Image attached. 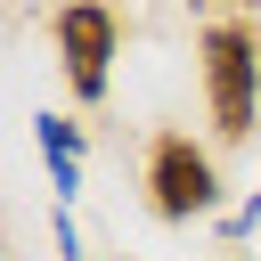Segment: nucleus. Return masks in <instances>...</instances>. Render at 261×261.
Here are the masks:
<instances>
[{
  "label": "nucleus",
  "mask_w": 261,
  "mask_h": 261,
  "mask_svg": "<svg viewBox=\"0 0 261 261\" xmlns=\"http://www.w3.org/2000/svg\"><path fill=\"white\" fill-rule=\"evenodd\" d=\"M196 73H204V114L220 147H245L261 130V33L245 16H212L196 33Z\"/></svg>",
  "instance_id": "1"
},
{
  "label": "nucleus",
  "mask_w": 261,
  "mask_h": 261,
  "mask_svg": "<svg viewBox=\"0 0 261 261\" xmlns=\"http://www.w3.org/2000/svg\"><path fill=\"white\" fill-rule=\"evenodd\" d=\"M147 212L155 220H204L220 212V171L188 130H155L147 139Z\"/></svg>",
  "instance_id": "2"
},
{
  "label": "nucleus",
  "mask_w": 261,
  "mask_h": 261,
  "mask_svg": "<svg viewBox=\"0 0 261 261\" xmlns=\"http://www.w3.org/2000/svg\"><path fill=\"white\" fill-rule=\"evenodd\" d=\"M49 33H57V65H65V82H73V98L98 106V98H106V73H114V49H122L114 8H106V0H65Z\"/></svg>",
  "instance_id": "3"
},
{
  "label": "nucleus",
  "mask_w": 261,
  "mask_h": 261,
  "mask_svg": "<svg viewBox=\"0 0 261 261\" xmlns=\"http://www.w3.org/2000/svg\"><path fill=\"white\" fill-rule=\"evenodd\" d=\"M33 139L49 155V179H57V204L82 196V122L73 114H33Z\"/></svg>",
  "instance_id": "4"
},
{
  "label": "nucleus",
  "mask_w": 261,
  "mask_h": 261,
  "mask_svg": "<svg viewBox=\"0 0 261 261\" xmlns=\"http://www.w3.org/2000/svg\"><path fill=\"white\" fill-rule=\"evenodd\" d=\"M253 220H261V188H253V196H245V204H237V212H228V237H245V228H253Z\"/></svg>",
  "instance_id": "5"
},
{
  "label": "nucleus",
  "mask_w": 261,
  "mask_h": 261,
  "mask_svg": "<svg viewBox=\"0 0 261 261\" xmlns=\"http://www.w3.org/2000/svg\"><path fill=\"white\" fill-rule=\"evenodd\" d=\"M228 8H261V0H228Z\"/></svg>",
  "instance_id": "6"
}]
</instances>
